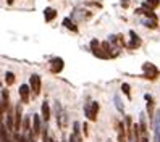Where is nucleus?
Wrapping results in <instances>:
<instances>
[{
  "label": "nucleus",
  "instance_id": "obj_1",
  "mask_svg": "<svg viewBox=\"0 0 160 142\" xmlns=\"http://www.w3.org/2000/svg\"><path fill=\"white\" fill-rule=\"evenodd\" d=\"M97 113H99V103L97 102H91V103H86V105H84V115L88 116V120L96 121Z\"/></svg>",
  "mask_w": 160,
  "mask_h": 142
},
{
  "label": "nucleus",
  "instance_id": "obj_2",
  "mask_svg": "<svg viewBox=\"0 0 160 142\" xmlns=\"http://www.w3.org/2000/svg\"><path fill=\"white\" fill-rule=\"evenodd\" d=\"M142 70H144V78H146V79L154 81V79L158 78V70L155 68V65H152V63H144Z\"/></svg>",
  "mask_w": 160,
  "mask_h": 142
},
{
  "label": "nucleus",
  "instance_id": "obj_3",
  "mask_svg": "<svg viewBox=\"0 0 160 142\" xmlns=\"http://www.w3.org/2000/svg\"><path fill=\"white\" fill-rule=\"evenodd\" d=\"M29 86H31V92L34 95H39L41 94V76H37V74H32L29 78Z\"/></svg>",
  "mask_w": 160,
  "mask_h": 142
},
{
  "label": "nucleus",
  "instance_id": "obj_4",
  "mask_svg": "<svg viewBox=\"0 0 160 142\" xmlns=\"http://www.w3.org/2000/svg\"><path fill=\"white\" fill-rule=\"evenodd\" d=\"M154 134H155V142H160V110L155 111L154 116Z\"/></svg>",
  "mask_w": 160,
  "mask_h": 142
},
{
  "label": "nucleus",
  "instance_id": "obj_5",
  "mask_svg": "<svg viewBox=\"0 0 160 142\" xmlns=\"http://www.w3.org/2000/svg\"><path fill=\"white\" fill-rule=\"evenodd\" d=\"M50 70H52V73H60L62 70H63V60L62 58H53L52 61H50Z\"/></svg>",
  "mask_w": 160,
  "mask_h": 142
},
{
  "label": "nucleus",
  "instance_id": "obj_6",
  "mask_svg": "<svg viewBox=\"0 0 160 142\" xmlns=\"http://www.w3.org/2000/svg\"><path fill=\"white\" fill-rule=\"evenodd\" d=\"M29 89H31V86H26V84L20 86V97L24 103H28V100H29Z\"/></svg>",
  "mask_w": 160,
  "mask_h": 142
},
{
  "label": "nucleus",
  "instance_id": "obj_7",
  "mask_svg": "<svg viewBox=\"0 0 160 142\" xmlns=\"http://www.w3.org/2000/svg\"><path fill=\"white\" fill-rule=\"evenodd\" d=\"M129 36H131V44L128 45L129 49H136V47L141 45V39H139V36L134 32V31H129Z\"/></svg>",
  "mask_w": 160,
  "mask_h": 142
},
{
  "label": "nucleus",
  "instance_id": "obj_8",
  "mask_svg": "<svg viewBox=\"0 0 160 142\" xmlns=\"http://www.w3.org/2000/svg\"><path fill=\"white\" fill-rule=\"evenodd\" d=\"M57 16V10H55V8H45L44 10V18H45V21H52L53 18Z\"/></svg>",
  "mask_w": 160,
  "mask_h": 142
},
{
  "label": "nucleus",
  "instance_id": "obj_9",
  "mask_svg": "<svg viewBox=\"0 0 160 142\" xmlns=\"http://www.w3.org/2000/svg\"><path fill=\"white\" fill-rule=\"evenodd\" d=\"M49 118H50V107H49V103H47V102H44L42 103V120L47 123Z\"/></svg>",
  "mask_w": 160,
  "mask_h": 142
},
{
  "label": "nucleus",
  "instance_id": "obj_10",
  "mask_svg": "<svg viewBox=\"0 0 160 142\" xmlns=\"http://www.w3.org/2000/svg\"><path fill=\"white\" fill-rule=\"evenodd\" d=\"M32 123H34V129H32L34 134H36V136L41 134V129H42V128H41V118H39V115H34V116H32Z\"/></svg>",
  "mask_w": 160,
  "mask_h": 142
},
{
  "label": "nucleus",
  "instance_id": "obj_11",
  "mask_svg": "<svg viewBox=\"0 0 160 142\" xmlns=\"http://www.w3.org/2000/svg\"><path fill=\"white\" fill-rule=\"evenodd\" d=\"M7 107H8V94L7 91H2V115L5 113Z\"/></svg>",
  "mask_w": 160,
  "mask_h": 142
},
{
  "label": "nucleus",
  "instance_id": "obj_12",
  "mask_svg": "<svg viewBox=\"0 0 160 142\" xmlns=\"http://www.w3.org/2000/svg\"><path fill=\"white\" fill-rule=\"evenodd\" d=\"M63 26L67 27V29H71V31H78V27L74 26V23L70 20V18H65V20H63Z\"/></svg>",
  "mask_w": 160,
  "mask_h": 142
},
{
  "label": "nucleus",
  "instance_id": "obj_13",
  "mask_svg": "<svg viewBox=\"0 0 160 142\" xmlns=\"http://www.w3.org/2000/svg\"><path fill=\"white\" fill-rule=\"evenodd\" d=\"M5 82H7V86H12V84L15 82V74L12 71H7L5 73Z\"/></svg>",
  "mask_w": 160,
  "mask_h": 142
},
{
  "label": "nucleus",
  "instance_id": "obj_14",
  "mask_svg": "<svg viewBox=\"0 0 160 142\" xmlns=\"http://www.w3.org/2000/svg\"><path fill=\"white\" fill-rule=\"evenodd\" d=\"M144 26L150 27V29H155V27H157V18H149V20H146Z\"/></svg>",
  "mask_w": 160,
  "mask_h": 142
},
{
  "label": "nucleus",
  "instance_id": "obj_15",
  "mask_svg": "<svg viewBox=\"0 0 160 142\" xmlns=\"http://www.w3.org/2000/svg\"><path fill=\"white\" fill-rule=\"evenodd\" d=\"M160 5V0H146V3H144V7H147V8H157Z\"/></svg>",
  "mask_w": 160,
  "mask_h": 142
},
{
  "label": "nucleus",
  "instance_id": "obj_16",
  "mask_svg": "<svg viewBox=\"0 0 160 142\" xmlns=\"http://www.w3.org/2000/svg\"><path fill=\"white\" fill-rule=\"evenodd\" d=\"M113 100H115V107H117V110H118L120 113H123V105H121V100H120V95H118V94L113 97Z\"/></svg>",
  "mask_w": 160,
  "mask_h": 142
},
{
  "label": "nucleus",
  "instance_id": "obj_17",
  "mask_svg": "<svg viewBox=\"0 0 160 142\" xmlns=\"http://www.w3.org/2000/svg\"><path fill=\"white\" fill-rule=\"evenodd\" d=\"M129 84H126V82H123V84H121V91H123L125 92V95L128 97V99H131V92H129Z\"/></svg>",
  "mask_w": 160,
  "mask_h": 142
},
{
  "label": "nucleus",
  "instance_id": "obj_18",
  "mask_svg": "<svg viewBox=\"0 0 160 142\" xmlns=\"http://www.w3.org/2000/svg\"><path fill=\"white\" fill-rule=\"evenodd\" d=\"M146 100L149 102L147 103V110H149V116H152V97L149 95V94H146Z\"/></svg>",
  "mask_w": 160,
  "mask_h": 142
},
{
  "label": "nucleus",
  "instance_id": "obj_19",
  "mask_svg": "<svg viewBox=\"0 0 160 142\" xmlns=\"http://www.w3.org/2000/svg\"><path fill=\"white\" fill-rule=\"evenodd\" d=\"M118 139H120V142H125V126H123V123L120 125V134H118Z\"/></svg>",
  "mask_w": 160,
  "mask_h": 142
},
{
  "label": "nucleus",
  "instance_id": "obj_20",
  "mask_svg": "<svg viewBox=\"0 0 160 142\" xmlns=\"http://www.w3.org/2000/svg\"><path fill=\"white\" fill-rule=\"evenodd\" d=\"M70 142H81V136L78 134V132L73 131V134L70 136Z\"/></svg>",
  "mask_w": 160,
  "mask_h": 142
},
{
  "label": "nucleus",
  "instance_id": "obj_21",
  "mask_svg": "<svg viewBox=\"0 0 160 142\" xmlns=\"http://www.w3.org/2000/svg\"><path fill=\"white\" fill-rule=\"evenodd\" d=\"M91 49H92V52H94V50H96V49H99V42H97L96 39H94V41L91 42Z\"/></svg>",
  "mask_w": 160,
  "mask_h": 142
},
{
  "label": "nucleus",
  "instance_id": "obj_22",
  "mask_svg": "<svg viewBox=\"0 0 160 142\" xmlns=\"http://www.w3.org/2000/svg\"><path fill=\"white\" fill-rule=\"evenodd\" d=\"M121 5H123V7H128V0H123V2H121Z\"/></svg>",
  "mask_w": 160,
  "mask_h": 142
},
{
  "label": "nucleus",
  "instance_id": "obj_23",
  "mask_svg": "<svg viewBox=\"0 0 160 142\" xmlns=\"http://www.w3.org/2000/svg\"><path fill=\"white\" fill-rule=\"evenodd\" d=\"M7 2H8V5H12V3L15 2V0H7Z\"/></svg>",
  "mask_w": 160,
  "mask_h": 142
},
{
  "label": "nucleus",
  "instance_id": "obj_24",
  "mask_svg": "<svg viewBox=\"0 0 160 142\" xmlns=\"http://www.w3.org/2000/svg\"><path fill=\"white\" fill-rule=\"evenodd\" d=\"M107 142H112V140H107Z\"/></svg>",
  "mask_w": 160,
  "mask_h": 142
}]
</instances>
